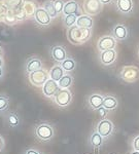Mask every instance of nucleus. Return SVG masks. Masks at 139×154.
<instances>
[{"mask_svg":"<svg viewBox=\"0 0 139 154\" xmlns=\"http://www.w3.org/2000/svg\"><path fill=\"white\" fill-rule=\"evenodd\" d=\"M34 135L37 138V140L41 141V142H49L55 136V131L53 125L49 123L43 122L38 125L34 130Z\"/></svg>","mask_w":139,"mask_h":154,"instance_id":"nucleus-2","label":"nucleus"},{"mask_svg":"<svg viewBox=\"0 0 139 154\" xmlns=\"http://www.w3.org/2000/svg\"><path fill=\"white\" fill-rule=\"evenodd\" d=\"M101 64L104 66H111L116 61V51L115 49H109V51H101L99 57Z\"/></svg>","mask_w":139,"mask_h":154,"instance_id":"nucleus-10","label":"nucleus"},{"mask_svg":"<svg viewBox=\"0 0 139 154\" xmlns=\"http://www.w3.org/2000/svg\"><path fill=\"white\" fill-rule=\"evenodd\" d=\"M65 75V72H64L63 68L61 67V65H56L49 71V78L53 79V80L58 82L59 80Z\"/></svg>","mask_w":139,"mask_h":154,"instance_id":"nucleus-20","label":"nucleus"},{"mask_svg":"<svg viewBox=\"0 0 139 154\" xmlns=\"http://www.w3.org/2000/svg\"><path fill=\"white\" fill-rule=\"evenodd\" d=\"M78 17L76 14H69V16H65L64 18V25L67 28H70V27L76 25V21H77Z\"/></svg>","mask_w":139,"mask_h":154,"instance_id":"nucleus-27","label":"nucleus"},{"mask_svg":"<svg viewBox=\"0 0 139 154\" xmlns=\"http://www.w3.org/2000/svg\"><path fill=\"white\" fill-rule=\"evenodd\" d=\"M51 54L52 58L56 62H58V63H62V62L67 59V53L63 46H54L51 51Z\"/></svg>","mask_w":139,"mask_h":154,"instance_id":"nucleus-14","label":"nucleus"},{"mask_svg":"<svg viewBox=\"0 0 139 154\" xmlns=\"http://www.w3.org/2000/svg\"><path fill=\"white\" fill-rule=\"evenodd\" d=\"M8 105H9L8 99H7L5 96L0 95V113L5 112L7 110V108H8Z\"/></svg>","mask_w":139,"mask_h":154,"instance_id":"nucleus-28","label":"nucleus"},{"mask_svg":"<svg viewBox=\"0 0 139 154\" xmlns=\"http://www.w3.org/2000/svg\"><path fill=\"white\" fill-rule=\"evenodd\" d=\"M131 147L133 151H139V135L135 136L131 141Z\"/></svg>","mask_w":139,"mask_h":154,"instance_id":"nucleus-30","label":"nucleus"},{"mask_svg":"<svg viewBox=\"0 0 139 154\" xmlns=\"http://www.w3.org/2000/svg\"><path fill=\"white\" fill-rule=\"evenodd\" d=\"M3 148H4V140H3V138L0 136V152L3 150Z\"/></svg>","mask_w":139,"mask_h":154,"instance_id":"nucleus-34","label":"nucleus"},{"mask_svg":"<svg viewBox=\"0 0 139 154\" xmlns=\"http://www.w3.org/2000/svg\"><path fill=\"white\" fill-rule=\"evenodd\" d=\"M54 2V6H55V9H56L57 14H61V12H63V9H64V5H65V3H64L63 0H53Z\"/></svg>","mask_w":139,"mask_h":154,"instance_id":"nucleus-29","label":"nucleus"},{"mask_svg":"<svg viewBox=\"0 0 139 154\" xmlns=\"http://www.w3.org/2000/svg\"><path fill=\"white\" fill-rule=\"evenodd\" d=\"M116 8L124 14H129L133 11V1L132 0H116Z\"/></svg>","mask_w":139,"mask_h":154,"instance_id":"nucleus-15","label":"nucleus"},{"mask_svg":"<svg viewBox=\"0 0 139 154\" xmlns=\"http://www.w3.org/2000/svg\"><path fill=\"white\" fill-rule=\"evenodd\" d=\"M91 29L81 28V27H78L76 25L68 28V31H67V38H68L69 42L75 44V45L85 43L91 38Z\"/></svg>","mask_w":139,"mask_h":154,"instance_id":"nucleus-1","label":"nucleus"},{"mask_svg":"<svg viewBox=\"0 0 139 154\" xmlns=\"http://www.w3.org/2000/svg\"><path fill=\"white\" fill-rule=\"evenodd\" d=\"M34 19L41 26H48V25L51 24L52 21V18L49 17V14L46 11V9L41 8V7L37 8V11L34 14Z\"/></svg>","mask_w":139,"mask_h":154,"instance_id":"nucleus-12","label":"nucleus"},{"mask_svg":"<svg viewBox=\"0 0 139 154\" xmlns=\"http://www.w3.org/2000/svg\"><path fill=\"white\" fill-rule=\"evenodd\" d=\"M38 7L36 6L35 2L33 0H24V6H23V11H25L26 16H33L35 11H37Z\"/></svg>","mask_w":139,"mask_h":154,"instance_id":"nucleus-23","label":"nucleus"},{"mask_svg":"<svg viewBox=\"0 0 139 154\" xmlns=\"http://www.w3.org/2000/svg\"><path fill=\"white\" fill-rule=\"evenodd\" d=\"M73 82V77L70 74H65L60 80L58 81L59 88H69Z\"/></svg>","mask_w":139,"mask_h":154,"instance_id":"nucleus-24","label":"nucleus"},{"mask_svg":"<svg viewBox=\"0 0 139 154\" xmlns=\"http://www.w3.org/2000/svg\"><path fill=\"white\" fill-rule=\"evenodd\" d=\"M43 8L46 9V11L49 14V17H51V18H56V17L58 16L56 9H55L54 2L52 1V0H48V1L44 2Z\"/></svg>","mask_w":139,"mask_h":154,"instance_id":"nucleus-26","label":"nucleus"},{"mask_svg":"<svg viewBox=\"0 0 139 154\" xmlns=\"http://www.w3.org/2000/svg\"><path fill=\"white\" fill-rule=\"evenodd\" d=\"M104 143V138L97 131H93L89 139V144L93 148H100Z\"/></svg>","mask_w":139,"mask_h":154,"instance_id":"nucleus-17","label":"nucleus"},{"mask_svg":"<svg viewBox=\"0 0 139 154\" xmlns=\"http://www.w3.org/2000/svg\"><path fill=\"white\" fill-rule=\"evenodd\" d=\"M103 9V4L100 0H85L84 2V11L87 14L97 16Z\"/></svg>","mask_w":139,"mask_h":154,"instance_id":"nucleus-7","label":"nucleus"},{"mask_svg":"<svg viewBox=\"0 0 139 154\" xmlns=\"http://www.w3.org/2000/svg\"><path fill=\"white\" fill-rule=\"evenodd\" d=\"M130 154H139V151H132Z\"/></svg>","mask_w":139,"mask_h":154,"instance_id":"nucleus-36","label":"nucleus"},{"mask_svg":"<svg viewBox=\"0 0 139 154\" xmlns=\"http://www.w3.org/2000/svg\"><path fill=\"white\" fill-rule=\"evenodd\" d=\"M93 19L89 16H81L77 18L76 21V26L81 27V28H87V29H92L93 28Z\"/></svg>","mask_w":139,"mask_h":154,"instance_id":"nucleus-21","label":"nucleus"},{"mask_svg":"<svg viewBox=\"0 0 139 154\" xmlns=\"http://www.w3.org/2000/svg\"><path fill=\"white\" fill-rule=\"evenodd\" d=\"M118 101L115 96H110V95L104 96V99H103L104 108L107 109L108 111H111L118 108Z\"/></svg>","mask_w":139,"mask_h":154,"instance_id":"nucleus-18","label":"nucleus"},{"mask_svg":"<svg viewBox=\"0 0 139 154\" xmlns=\"http://www.w3.org/2000/svg\"><path fill=\"white\" fill-rule=\"evenodd\" d=\"M120 78L125 82L134 83L139 79V68L136 66H125L120 72Z\"/></svg>","mask_w":139,"mask_h":154,"instance_id":"nucleus-3","label":"nucleus"},{"mask_svg":"<svg viewBox=\"0 0 139 154\" xmlns=\"http://www.w3.org/2000/svg\"><path fill=\"white\" fill-rule=\"evenodd\" d=\"M97 111H98V115H99V117H100L101 119H105V117L107 116V114L109 112L107 109H105L103 106L101 107V108H99Z\"/></svg>","mask_w":139,"mask_h":154,"instance_id":"nucleus-31","label":"nucleus"},{"mask_svg":"<svg viewBox=\"0 0 139 154\" xmlns=\"http://www.w3.org/2000/svg\"><path fill=\"white\" fill-rule=\"evenodd\" d=\"M3 54V51H2V48H0V58H1V56Z\"/></svg>","mask_w":139,"mask_h":154,"instance_id":"nucleus-37","label":"nucleus"},{"mask_svg":"<svg viewBox=\"0 0 139 154\" xmlns=\"http://www.w3.org/2000/svg\"><path fill=\"white\" fill-rule=\"evenodd\" d=\"M104 96L100 94H93L88 98V105L92 110H98L103 106Z\"/></svg>","mask_w":139,"mask_h":154,"instance_id":"nucleus-13","label":"nucleus"},{"mask_svg":"<svg viewBox=\"0 0 139 154\" xmlns=\"http://www.w3.org/2000/svg\"><path fill=\"white\" fill-rule=\"evenodd\" d=\"M98 49L100 51H109V49H115L116 46V39L112 36H103L98 41Z\"/></svg>","mask_w":139,"mask_h":154,"instance_id":"nucleus-8","label":"nucleus"},{"mask_svg":"<svg viewBox=\"0 0 139 154\" xmlns=\"http://www.w3.org/2000/svg\"><path fill=\"white\" fill-rule=\"evenodd\" d=\"M71 101H72V94L68 88H60L54 96V102L61 108L69 106Z\"/></svg>","mask_w":139,"mask_h":154,"instance_id":"nucleus-4","label":"nucleus"},{"mask_svg":"<svg viewBox=\"0 0 139 154\" xmlns=\"http://www.w3.org/2000/svg\"><path fill=\"white\" fill-rule=\"evenodd\" d=\"M61 67L63 68L64 71L66 72H70V71H73L76 67V63L75 61L70 58H67L65 61H63L61 63Z\"/></svg>","mask_w":139,"mask_h":154,"instance_id":"nucleus-25","label":"nucleus"},{"mask_svg":"<svg viewBox=\"0 0 139 154\" xmlns=\"http://www.w3.org/2000/svg\"><path fill=\"white\" fill-rule=\"evenodd\" d=\"M100 1H101V3H102L103 5H106V4L111 3V2H112V0H100Z\"/></svg>","mask_w":139,"mask_h":154,"instance_id":"nucleus-35","label":"nucleus"},{"mask_svg":"<svg viewBox=\"0 0 139 154\" xmlns=\"http://www.w3.org/2000/svg\"><path fill=\"white\" fill-rule=\"evenodd\" d=\"M25 154H40V152L35 150V149H28V150L25 151Z\"/></svg>","mask_w":139,"mask_h":154,"instance_id":"nucleus-33","label":"nucleus"},{"mask_svg":"<svg viewBox=\"0 0 139 154\" xmlns=\"http://www.w3.org/2000/svg\"><path fill=\"white\" fill-rule=\"evenodd\" d=\"M96 131L103 137L104 139L108 138L115 131V125L109 119H101L96 126Z\"/></svg>","mask_w":139,"mask_h":154,"instance_id":"nucleus-6","label":"nucleus"},{"mask_svg":"<svg viewBox=\"0 0 139 154\" xmlns=\"http://www.w3.org/2000/svg\"><path fill=\"white\" fill-rule=\"evenodd\" d=\"M60 89L59 84L57 81L49 78L43 86V94L46 98H54V96L57 94V91Z\"/></svg>","mask_w":139,"mask_h":154,"instance_id":"nucleus-9","label":"nucleus"},{"mask_svg":"<svg viewBox=\"0 0 139 154\" xmlns=\"http://www.w3.org/2000/svg\"><path fill=\"white\" fill-rule=\"evenodd\" d=\"M4 71H3V60L0 58V79L3 77Z\"/></svg>","mask_w":139,"mask_h":154,"instance_id":"nucleus-32","label":"nucleus"},{"mask_svg":"<svg viewBox=\"0 0 139 154\" xmlns=\"http://www.w3.org/2000/svg\"><path fill=\"white\" fill-rule=\"evenodd\" d=\"M78 9H79V5H78L77 2L74 1V0H70V1L66 2L65 5H64L63 14H65V16H69V14H76L77 17H81L79 16Z\"/></svg>","mask_w":139,"mask_h":154,"instance_id":"nucleus-16","label":"nucleus"},{"mask_svg":"<svg viewBox=\"0 0 139 154\" xmlns=\"http://www.w3.org/2000/svg\"><path fill=\"white\" fill-rule=\"evenodd\" d=\"M6 122L11 128H16L21 125V119H20L19 115L14 112H8L6 114Z\"/></svg>","mask_w":139,"mask_h":154,"instance_id":"nucleus-22","label":"nucleus"},{"mask_svg":"<svg viewBox=\"0 0 139 154\" xmlns=\"http://www.w3.org/2000/svg\"><path fill=\"white\" fill-rule=\"evenodd\" d=\"M49 79V73H48V71L44 70V69H39L34 72H31L29 74V80L30 82L33 84L34 86H41L43 88V84L46 82Z\"/></svg>","mask_w":139,"mask_h":154,"instance_id":"nucleus-5","label":"nucleus"},{"mask_svg":"<svg viewBox=\"0 0 139 154\" xmlns=\"http://www.w3.org/2000/svg\"><path fill=\"white\" fill-rule=\"evenodd\" d=\"M138 54H139V53H138Z\"/></svg>","mask_w":139,"mask_h":154,"instance_id":"nucleus-38","label":"nucleus"},{"mask_svg":"<svg viewBox=\"0 0 139 154\" xmlns=\"http://www.w3.org/2000/svg\"><path fill=\"white\" fill-rule=\"evenodd\" d=\"M43 68V62L37 58H32L27 62L26 64V72L30 74L31 72H34L36 70Z\"/></svg>","mask_w":139,"mask_h":154,"instance_id":"nucleus-19","label":"nucleus"},{"mask_svg":"<svg viewBox=\"0 0 139 154\" xmlns=\"http://www.w3.org/2000/svg\"><path fill=\"white\" fill-rule=\"evenodd\" d=\"M112 36L113 38L118 40H125L127 39V37L129 35V31H128V28L123 24H116L115 27L112 28Z\"/></svg>","mask_w":139,"mask_h":154,"instance_id":"nucleus-11","label":"nucleus"}]
</instances>
